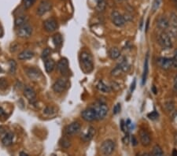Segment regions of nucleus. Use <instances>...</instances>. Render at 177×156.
I'll return each mask as SVG.
<instances>
[{"label":"nucleus","instance_id":"36","mask_svg":"<svg viewBox=\"0 0 177 156\" xmlns=\"http://www.w3.org/2000/svg\"><path fill=\"white\" fill-rule=\"evenodd\" d=\"M120 109H121V106H120V103L116 104V105H115V106H114V107H113V114H117L118 113H120Z\"/></svg>","mask_w":177,"mask_h":156},{"label":"nucleus","instance_id":"15","mask_svg":"<svg viewBox=\"0 0 177 156\" xmlns=\"http://www.w3.org/2000/svg\"><path fill=\"white\" fill-rule=\"evenodd\" d=\"M24 95L25 96V98L31 102V103H33V102L36 101V94L35 90L33 89L31 87H26L24 90Z\"/></svg>","mask_w":177,"mask_h":156},{"label":"nucleus","instance_id":"8","mask_svg":"<svg viewBox=\"0 0 177 156\" xmlns=\"http://www.w3.org/2000/svg\"><path fill=\"white\" fill-rule=\"evenodd\" d=\"M111 18H112V22L116 25V27H123L124 25H125L126 21L122 16L120 13L117 11H113L111 14Z\"/></svg>","mask_w":177,"mask_h":156},{"label":"nucleus","instance_id":"17","mask_svg":"<svg viewBox=\"0 0 177 156\" xmlns=\"http://www.w3.org/2000/svg\"><path fill=\"white\" fill-rule=\"evenodd\" d=\"M157 27L161 30L167 29L169 27V21L165 17H161L157 20Z\"/></svg>","mask_w":177,"mask_h":156},{"label":"nucleus","instance_id":"33","mask_svg":"<svg viewBox=\"0 0 177 156\" xmlns=\"http://www.w3.org/2000/svg\"><path fill=\"white\" fill-rule=\"evenodd\" d=\"M50 54V50L49 48H46L43 50V52H42L41 57L43 60H45V59H47V58H48Z\"/></svg>","mask_w":177,"mask_h":156},{"label":"nucleus","instance_id":"42","mask_svg":"<svg viewBox=\"0 0 177 156\" xmlns=\"http://www.w3.org/2000/svg\"><path fill=\"white\" fill-rule=\"evenodd\" d=\"M5 114H6L5 111L2 110V107H0V117H2V115H5Z\"/></svg>","mask_w":177,"mask_h":156},{"label":"nucleus","instance_id":"46","mask_svg":"<svg viewBox=\"0 0 177 156\" xmlns=\"http://www.w3.org/2000/svg\"><path fill=\"white\" fill-rule=\"evenodd\" d=\"M2 34H3V32H2V29H1V28H0V37H2Z\"/></svg>","mask_w":177,"mask_h":156},{"label":"nucleus","instance_id":"29","mask_svg":"<svg viewBox=\"0 0 177 156\" xmlns=\"http://www.w3.org/2000/svg\"><path fill=\"white\" fill-rule=\"evenodd\" d=\"M161 3V0H154V2H153L152 5V11L153 13L156 12V11L158 10V8L160 7Z\"/></svg>","mask_w":177,"mask_h":156},{"label":"nucleus","instance_id":"12","mask_svg":"<svg viewBox=\"0 0 177 156\" xmlns=\"http://www.w3.org/2000/svg\"><path fill=\"white\" fill-rule=\"evenodd\" d=\"M81 125L78 122H73L70 125H69L65 129V133L66 136H73L77 134L81 130Z\"/></svg>","mask_w":177,"mask_h":156},{"label":"nucleus","instance_id":"32","mask_svg":"<svg viewBox=\"0 0 177 156\" xmlns=\"http://www.w3.org/2000/svg\"><path fill=\"white\" fill-rule=\"evenodd\" d=\"M35 1H36V0H23L24 6H25L26 9H28V8L31 7V6L33 5V3L35 2Z\"/></svg>","mask_w":177,"mask_h":156},{"label":"nucleus","instance_id":"22","mask_svg":"<svg viewBox=\"0 0 177 156\" xmlns=\"http://www.w3.org/2000/svg\"><path fill=\"white\" fill-rule=\"evenodd\" d=\"M95 134V129L93 127H90L88 129V132L86 133H84L82 136L83 140L84 141H89L91 139L93 138V136Z\"/></svg>","mask_w":177,"mask_h":156},{"label":"nucleus","instance_id":"45","mask_svg":"<svg viewBox=\"0 0 177 156\" xmlns=\"http://www.w3.org/2000/svg\"><path fill=\"white\" fill-rule=\"evenodd\" d=\"M20 155H22V156H28V154H26V153H25V152H20Z\"/></svg>","mask_w":177,"mask_h":156},{"label":"nucleus","instance_id":"11","mask_svg":"<svg viewBox=\"0 0 177 156\" xmlns=\"http://www.w3.org/2000/svg\"><path fill=\"white\" fill-rule=\"evenodd\" d=\"M157 62L158 66L164 70H168L173 66L172 58H159Z\"/></svg>","mask_w":177,"mask_h":156},{"label":"nucleus","instance_id":"31","mask_svg":"<svg viewBox=\"0 0 177 156\" xmlns=\"http://www.w3.org/2000/svg\"><path fill=\"white\" fill-rule=\"evenodd\" d=\"M158 113H157L156 110H154V111H152L151 113H150V114H147V117L149 118V119H150V120H153V121H154V120H157V118H158Z\"/></svg>","mask_w":177,"mask_h":156},{"label":"nucleus","instance_id":"48","mask_svg":"<svg viewBox=\"0 0 177 156\" xmlns=\"http://www.w3.org/2000/svg\"><path fill=\"white\" fill-rule=\"evenodd\" d=\"M173 1H174V2H176V3H177V0H173Z\"/></svg>","mask_w":177,"mask_h":156},{"label":"nucleus","instance_id":"4","mask_svg":"<svg viewBox=\"0 0 177 156\" xmlns=\"http://www.w3.org/2000/svg\"><path fill=\"white\" fill-rule=\"evenodd\" d=\"M101 152L105 155H109L115 149V143L111 140H106L101 145Z\"/></svg>","mask_w":177,"mask_h":156},{"label":"nucleus","instance_id":"37","mask_svg":"<svg viewBox=\"0 0 177 156\" xmlns=\"http://www.w3.org/2000/svg\"><path fill=\"white\" fill-rule=\"evenodd\" d=\"M172 62H173V66L177 68V50H175L174 52V57L172 58Z\"/></svg>","mask_w":177,"mask_h":156},{"label":"nucleus","instance_id":"21","mask_svg":"<svg viewBox=\"0 0 177 156\" xmlns=\"http://www.w3.org/2000/svg\"><path fill=\"white\" fill-rule=\"evenodd\" d=\"M14 134L12 133H8L4 136V137L2 140V143L4 146H10L13 144L14 141Z\"/></svg>","mask_w":177,"mask_h":156},{"label":"nucleus","instance_id":"43","mask_svg":"<svg viewBox=\"0 0 177 156\" xmlns=\"http://www.w3.org/2000/svg\"><path fill=\"white\" fill-rule=\"evenodd\" d=\"M173 120L175 121V123H177V112H175L173 115Z\"/></svg>","mask_w":177,"mask_h":156},{"label":"nucleus","instance_id":"10","mask_svg":"<svg viewBox=\"0 0 177 156\" xmlns=\"http://www.w3.org/2000/svg\"><path fill=\"white\" fill-rule=\"evenodd\" d=\"M32 29L29 25H22L21 27H18V31H17V34L19 37L22 38H28L32 35Z\"/></svg>","mask_w":177,"mask_h":156},{"label":"nucleus","instance_id":"2","mask_svg":"<svg viewBox=\"0 0 177 156\" xmlns=\"http://www.w3.org/2000/svg\"><path fill=\"white\" fill-rule=\"evenodd\" d=\"M158 42H159L161 47L164 50H168V49L172 48V40H171V36L167 32H164L160 34L159 37H158Z\"/></svg>","mask_w":177,"mask_h":156},{"label":"nucleus","instance_id":"19","mask_svg":"<svg viewBox=\"0 0 177 156\" xmlns=\"http://www.w3.org/2000/svg\"><path fill=\"white\" fill-rule=\"evenodd\" d=\"M148 58L149 55L147 54V57H146L145 62H144V66H143V82H142V84L144 85L147 81V75H148V72H149V61H148Z\"/></svg>","mask_w":177,"mask_h":156},{"label":"nucleus","instance_id":"26","mask_svg":"<svg viewBox=\"0 0 177 156\" xmlns=\"http://www.w3.org/2000/svg\"><path fill=\"white\" fill-rule=\"evenodd\" d=\"M109 55L112 59H116L120 57V52L119 49L116 48V47H112L109 51Z\"/></svg>","mask_w":177,"mask_h":156},{"label":"nucleus","instance_id":"34","mask_svg":"<svg viewBox=\"0 0 177 156\" xmlns=\"http://www.w3.org/2000/svg\"><path fill=\"white\" fill-rule=\"evenodd\" d=\"M44 113L47 115H52L56 113V110L54 108L49 106V107H47L44 110Z\"/></svg>","mask_w":177,"mask_h":156},{"label":"nucleus","instance_id":"14","mask_svg":"<svg viewBox=\"0 0 177 156\" xmlns=\"http://www.w3.org/2000/svg\"><path fill=\"white\" fill-rule=\"evenodd\" d=\"M44 28L48 32H53L57 29V21L54 18H49L44 22Z\"/></svg>","mask_w":177,"mask_h":156},{"label":"nucleus","instance_id":"40","mask_svg":"<svg viewBox=\"0 0 177 156\" xmlns=\"http://www.w3.org/2000/svg\"><path fill=\"white\" fill-rule=\"evenodd\" d=\"M136 79L133 81L132 84V85H131V88H130V92L131 93H132V92L134 91V89L136 88Z\"/></svg>","mask_w":177,"mask_h":156},{"label":"nucleus","instance_id":"44","mask_svg":"<svg viewBox=\"0 0 177 156\" xmlns=\"http://www.w3.org/2000/svg\"><path fill=\"white\" fill-rule=\"evenodd\" d=\"M172 155H177V150L176 149H174L173 151H172Z\"/></svg>","mask_w":177,"mask_h":156},{"label":"nucleus","instance_id":"30","mask_svg":"<svg viewBox=\"0 0 177 156\" xmlns=\"http://www.w3.org/2000/svg\"><path fill=\"white\" fill-rule=\"evenodd\" d=\"M9 64H10V72L11 74H14L15 71H16V67H17L16 62H15L14 60H10Z\"/></svg>","mask_w":177,"mask_h":156},{"label":"nucleus","instance_id":"28","mask_svg":"<svg viewBox=\"0 0 177 156\" xmlns=\"http://www.w3.org/2000/svg\"><path fill=\"white\" fill-rule=\"evenodd\" d=\"M119 67H120V69L122 70V71L126 72V71H128V70L129 69V65L126 60H124V61L121 62L120 64L119 65Z\"/></svg>","mask_w":177,"mask_h":156},{"label":"nucleus","instance_id":"16","mask_svg":"<svg viewBox=\"0 0 177 156\" xmlns=\"http://www.w3.org/2000/svg\"><path fill=\"white\" fill-rule=\"evenodd\" d=\"M27 75L31 80H37L39 79V76H40V72L36 68H29L26 70Z\"/></svg>","mask_w":177,"mask_h":156},{"label":"nucleus","instance_id":"23","mask_svg":"<svg viewBox=\"0 0 177 156\" xmlns=\"http://www.w3.org/2000/svg\"><path fill=\"white\" fill-rule=\"evenodd\" d=\"M28 20H29V18L26 16L18 17V18L15 19V25H16L17 27H21L22 25L27 24Z\"/></svg>","mask_w":177,"mask_h":156},{"label":"nucleus","instance_id":"39","mask_svg":"<svg viewBox=\"0 0 177 156\" xmlns=\"http://www.w3.org/2000/svg\"><path fill=\"white\" fill-rule=\"evenodd\" d=\"M131 140H132V144L133 146H136L138 144V140H137V139L136 138V136H132Z\"/></svg>","mask_w":177,"mask_h":156},{"label":"nucleus","instance_id":"1","mask_svg":"<svg viewBox=\"0 0 177 156\" xmlns=\"http://www.w3.org/2000/svg\"><path fill=\"white\" fill-rule=\"evenodd\" d=\"M80 60H81V70L84 71V73L88 74L92 72L94 69L93 58L89 52L86 50L81 52L80 55Z\"/></svg>","mask_w":177,"mask_h":156},{"label":"nucleus","instance_id":"35","mask_svg":"<svg viewBox=\"0 0 177 156\" xmlns=\"http://www.w3.org/2000/svg\"><path fill=\"white\" fill-rule=\"evenodd\" d=\"M165 106L168 111H171L174 108L173 102H172V101H168V102H167L165 104Z\"/></svg>","mask_w":177,"mask_h":156},{"label":"nucleus","instance_id":"27","mask_svg":"<svg viewBox=\"0 0 177 156\" xmlns=\"http://www.w3.org/2000/svg\"><path fill=\"white\" fill-rule=\"evenodd\" d=\"M152 154L154 156H161L164 154V152H163L162 149H161L159 146L156 145L155 147H154V149H153Z\"/></svg>","mask_w":177,"mask_h":156},{"label":"nucleus","instance_id":"13","mask_svg":"<svg viewBox=\"0 0 177 156\" xmlns=\"http://www.w3.org/2000/svg\"><path fill=\"white\" fill-rule=\"evenodd\" d=\"M140 139L141 144L143 146H149L150 144V142H151V138H150V135L147 130L145 129H141L140 131Z\"/></svg>","mask_w":177,"mask_h":156},{"label":"nucleus","instance_id":"7","mask_svg":"<svg viewBox=\"0 0 177 156\" xmlns=\"http://www.w3.org/2000/svg\"><path fill=\"white\" fill-rule=\"evenodd\" d=\"M82 118L86 122H93L96 120V111L95 107H89L81 113Z\"/></svg>","mask_w":177,"mask_h":156},{"label":"nucleus","instance_id":"6","mask_svg":"<svg viewBox=\"0 0 177 156\" xmlns=\"http://www.w3.org/2000/svg\"><path fill=\"white\" fill-rule=\"evenodd\" d=\"M95 111H96V120H102L106 118L108 113V106L105 103L98 104V106H95Z\"/></svg>","mask_w":177,"mask_h":156},{"label":"nucleus","instance_id":"47","mask_svg":"<svg viewBox=\"0 0 177 156\" xmlns=\"http://www.w3.org/2000/svg\"><path fill=\"white\" fill-rule=\"evenodd\" d=\"M148 25H149V19L147 20V27H146V31H147V29H148Z\"/></svg>","mask_w":177,"mask_h":156},{"label":"nucleus","instance_id":"38","mask_svg":"<svg viewBox=\"0 0 177 156\" xmlns=\"http://www.w3.org/2000/svg\"><path fill=\"white\" fill-rule=\"evenodd\" d=\"M62 140H63V142H62V143L61 142V145L63 147H65V148H67L66 145H65V144H67V145H68L69 147V146H70V142L68 140H66V139H63Z\"/></svg>","mask_w":177,"mask_h":156},{"label":"nucleus","instance_id":"3","mask_svg":"<svg viewBox=\"0 0 177 156\" xmlns=\"http://www.w3.org/2000/svg\"><path fill=\"white\" fill-rule=\"evenodd\" d=\"M68 80L65 78V77H61V78H59L57 81H56L54 82V84H53V90H54L55 92L57 93H61V92H65V89L68 87Z\"/></svg>","mask_w":177,"mask_h":156},{"label":"nucleus","instance_id":"24","mask_svg":"<svg viewBox=\"0 0 177 156\" xmlns=\"http://www.w3.org/2000/svg\"><path fill=\"white\" fill-rule=\"evenodd\" d=\"M52 40H53V42H54V44L57 48L58 47H61V45H62L63 43V40H62V36H61L60 34H56L53 36L52 38Z\"/></svg>","mask_w":177,"mask_h":156},{"label":"nucleus","instance_id":"20","mask_svg":"<svg viewBox=\"0 0 177 156\" xmlns=\"http://www.w3.org/2000/svg\"><path fill=\"white\" fill-rule=\"evenodd\" d=\"M33 56H34V53L32 50H23L22 53H20L19 55H18V58L20 60H28L32 58Z\"/></svg>","mask_w":177,"mask_h":156},{"label":"nucleus","instance_id":"41","mask_svg":"<svg viewBox=\"0 0 177 156\" xmlns=\"http://www.w3.org/2000/svg\"><path fill=\"white\" fill-rule=\"evenodd\" d=\"M174 88L177 92V77L175 78V81H174Z\"/></svg>","mask_w":177,"mask_h":156},{"label":"nucleus","instance_id":"25","mask_svg":"<svg viewBox=\"0 0 177 156\" xmlns=\"http://www.w3.org/2000/svg\"><path fill=\"white\" fill-rule=\"evenodd\" d=\"M97 88H98V91L100 92H104V93H106V92H109L110 91V88L109 86H107L103 81H99L97 84Z\"/></svg>","mask_w":177,"mask_h":156},{"label":"nucleus","instance_id":"18","mask_svg":"<svg viewBox=\"0 0 177 156\" xmlns=\"http://www.w3.org/2000/svg\"><path fill=\"white\" fill-rule=\"evenodd\" d=\"M44 66L46 72L50 74L54 70V67H55V62L51 58H47V59L44 60Z\"/></svg>","mask_w":177,"mask_h":156},{"label":"nucleus","instance_id":"9","mask_svg":"<svg viewBox=\"0 0 177 156\" xmlns=\"http://www.w3.org/2000/svg\"><path fill=\"white\" fill-rule=\"evenodd\" d=\"M57 70L61 74V75L64 77H66L69 75V62L66 58H61L57 63Z\"/></svg>","mask_w":177,"mask_h":156},{"label":"nucleus","instance_id":"5","mask_svg":"<svg viewBox=\"0 0 177 156\" xmlns=\"http://www.w3.org/2000/svg\"><path fill=\"white\" fill-rule=\"evenodd\" d=\"M52 9V3L49 0H43L37 7V14L43 16Z\"/></svg>","mask_w":177,"mask_h":156}]
</instances>
